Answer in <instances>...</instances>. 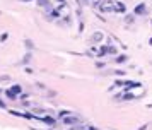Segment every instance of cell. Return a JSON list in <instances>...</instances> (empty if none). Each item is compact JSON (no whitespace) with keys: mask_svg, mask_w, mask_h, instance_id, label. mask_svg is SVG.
Instances as JSON below:
<instances>
[{"mask_svg":"<svg viewBox=\"0 0 152 130\" xmlns=\"http://www.w3.org/2000/svg\"><path fill=\"white\" fill-rule=\"evenodd\" d=\"M92 40H96V41L103 40V33H94L92 34Z\"/></svg>","mask_w":152,"mask_h":130,"instance_id":"obj_6","label":"cell"},{"mask_svg":"<svg viewBox=\"0 0 152 130\" xmlns=\"http://www.w3.org/2000/svg\"><path fill=\"white\" fill-rule=\"evenodd\" d=\"M101 9H103L104 12H106V10H116V9L113 7V4H111V2H104L103 5H101Z\"/></svg>","mask_w":152,"mask_h":130,"instance_id":"obj_3","label":"cell"},{"mask_svg":"<svg viewBox=\"0 0 152 130\" xmlns=\"http://www.w3.org/2000/svg\"><path fill=\"white\" fill-rule=\"evenodd\" d=\"M116 60H118V62H125V60H126V57H118Z\"/></svg>","mask_w":152,"mask_h":130,"instance_id":"obj_11","label":"cell"},{"mask_svg":"<svg viewBox=\"0 0 152 130\" xmlns=\"http://www.w3.org/2000/svg\"><path fill=\"white\" fill-rule=\"evenodd\" d=\"M17 93H21V87H19V86H14V89H10V91H7V96L10 98V99H14Z\"/></svg>","mask_w":152,"mask_h":130,"instance_id":"obj_2","label":"cell"},{"mask_svg":"<svg viewBox=\"0 0 152 130\" xmlns=\"http://www.w3.org/2000/svg\"><path fill=\"white\" fill-rule=\"evenodd\" d=\"M72 130H74V129H72Z\"/></svg>","mask_w":152,"mask_h":130,"instance_id":"obj_14","label":"cell"},{"mask_svg":"<svg viewBox=\"0 0 152 130\" xmlns=\"http://www.w3.org/2000/svg\"><path fill=\"white\" fill-rule=\"evenodd\" d=\"M144 12H145V5H144V4H140V5L133 10V14H144Z\"/></svg>","mask_w":152,"mask_h":130,"instance_id":"obj_4","label":"cell"},{"mask_svg":"<svg viewBox=\"0 0 152 130\" xmlns=\"http://www.w3.org/2000/svg\"><path fill=\"white\" fill-rule=\"evenodd\" d=\"M24 2H29V0H24Z\"/></svg>","mask_w":152,"mask_h":130,"instance_id":"obj_13","label":"cell"},{"mask_svg":"<svg viewBox=\"0 0 152 130\" xmlns=\"http://www.w3.org/2000/svg\"><path fill=\"white\" fill-rule=\"evenodd\" d=\"M56 2H60V4H62V2H63V0H56Z\"/></svg>","mask_w":152,"mask_h":130,"instance_id":"obj_12","label":"cell"},{"mask_svg":"<svg viewBox=\"0 0 152 130\" xmlns=\"http://www.w3.org/2000/svg\"><path fill=\"white\" fill-rule=\"evenodd\" d=\"M38 5H41V7H46V9H50V2H48V0H38Z\"/></svg>","mask_w":152,"mask_h":130,"instance_id":"obj_5","label":"cell"},{"mask_svg":"<svg viewBox=\"0 0 152 130\" xmlns=\"http://www.w3.org/2000/svg\"><path fill=\"white\" fill-rule=\"evenodd\" d=\"M0 81H10V77L9 75H0Z\"/></svg>","mask_w":152,"mask_h":130,"instance_id":"obj_8","label":"cell"},{"mask_svg":"<svg viewBox=\"0 0 152 130\" xmlns=\"http://www.w3.org/2000/svg\"><path fill=\"white\" fill-rule=\"evenodd\" d=\"M63 123L65 125H77L79 123V118L77 116H72V115H65L63 116Z\"/></svg>","mask_w":152,"mask_h":130,"instance_id":"obj_1","label":"cell"},{"mask_svg":"<svg viewBox=\"0 0 152 130\" xmlns=\"http://www.w3.org/2000/svg\"><path fill=\"white\" fill-rule=\"evenodd\" d=\"M29 58H31V53H26V57H24V63H26V62H29Z\"/></svg>","mask_w":152,"mask_h":130,"instance_id":"obj_9","label":"cell"},{"mask_svg":"<svg viewBox=\"0 0 152 130\" xmlns=\"http://www.w3.org/2000/svg\"><path fill=\"white\" fill-rule=\"evenodd\" d=\"M132 98H133V94H125L123 96V99H132Z\"/></svg>","mask_w":152,"mask_h":130,"instance_id":"obj_10","label":"cell"},{"mask_svg":"<svg viewBox=\"0 0 152 130\" xmlns=\"http://www.w3.org/2000/svg\"><path fill=\"white\" fill-rule=\"evenodd\" d=\"M115 9H116V10H121V12H123V10H125V5H123V4H116V5H115Z\"/></svg>","mask_w":152,"mask_h":130,"instance_id":"obj_7","label":"cell"}]
</instances>
